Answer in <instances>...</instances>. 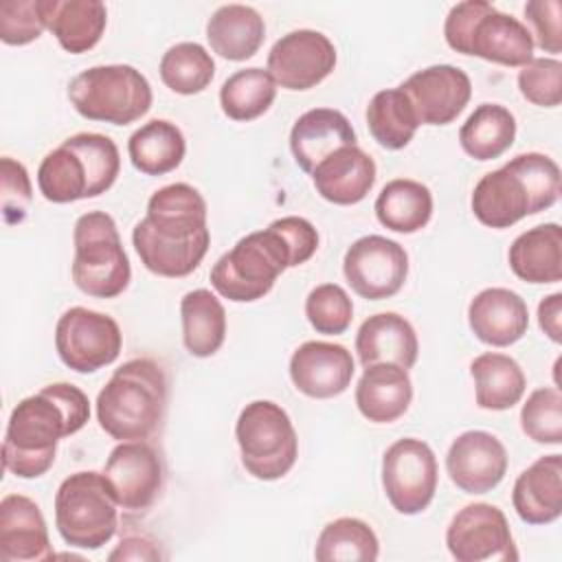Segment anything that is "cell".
<instances>
[{
  "mask_svg": "<svg viewBox=\"0 0 562 562\" xmlns=\"http://www.w3.org/2000/svg\"><path fill=\"white\" fill-rule=\"evenodd\" d=\"M375 162L358 145L340 147L321 160L312 176L316 193L338 206L362 202L375 184Z\"/></svg>",
  "mask_w": 562,
  "mask_h": 562,
  "instance_id": "cell-23",
  "label": "cell"
},
{
  "mask_svg": "<svg viewBox=\"0 0 562 562\" xmlns=\"http://www.w3.org/2000/svg\"><path fill=\"white\" fill-rule=\"evenodd\" d=\"M522 432L544 446L562 443V393L555 386L531 391L520 408Z\"/></svg>",
  "mask_w": 562,
  "mask_h": 562,
  "instance_id": "cell-40",
  "label": "cell"
},
{
  "mask_svg": "<svg viewBox=\"0 0 562 562\" xmlns=\"http://www.w3.org/2000/svg\"><path fill=\"white\" fill-rule=\"evenodd\" d=\"M46 29L44 0H4L0 2V40L9 46L35 42Z\"/></svg>",
  "mask_w": 562,
  "mask_h": 562,
  "instance_id": "cell-43",
  "label": "cell"
},
{
  "mask_svg": "<svg viewBox=\"0 0 562 562\" xmlns=\"http://www.w3.org/2000/svg\"><path fill=\"white\" fill-rule=\"evenodd\" d=\"M512 505L527 525H549L562 514V454H544L522 470L512 490Z\"/></svg>",
  "mask_w": 562,
  "mask_h": 562,
  "instance_id": "cell-25",
  "label": "cell"
},
{
  "mask_svg": "<svg viewBox=\"0 0 562 562\" xmlns=\"http://www.w3.org/2000/svg\"><path fill=\"white\" fill-rule=\"evenodd\" d=\"M446 547L457 562H516L518 549L505 514L490 503L459 509L448 529Z\"/></svg>",
  "mask_w": 562,
  "mask_h": 562,
  "instance_id": "cell-15",
  "label": "cell"
},
{
  "mask_svg": "<svg viewBox=\"0 0 562 562\" xmlns=\"http://www.w3.org/2000/svg\"><path fill=\"white\" fill-rule=\"evenodd\" d=\"M470 375L474 380V400L485 411H509L516 406L527 386V378L520 364L498 351H485L470 362Z\"/></svg>",
  "mask_w": 562,
  "mask_h": 562,
  "instance_id": "cell-31",
  "label": "cell"
},
{
  "mask_svg": "<svg viewBox=\"0 0 562 562\" xmlns=\"http://www.w3.org/2000/svg\"><path fill=\"white\" fill-rule=\"evenodd\" d=\"M158 70L162 83L176 94H198L213 81L215 61L202 44L180 42L167 48Z\"/></svg>",
  "mask_w": 562,
  "mask_h": 562,
  "instance_id": "cell-39",
  "label": "cell"
},
{
  "mask_svg": "<svg viewBox=\"0 0 562 562\" xmlns=\"http://www.w3.org/2000/svg\"><path fill=\"white\" fill-rule=\"evenodd\" d=\"M356 353L362 367L393 362L411 369L417 362L419 340L413 325L397 312L369 316L356 334Z\"/></svg>",
  "mask_w": 562,
  "mask_h": 562,
  "instance_id": "cell-27",
  "label": "cell"
},
{
  "mask_svg": "<svg viewBox=\"0 0 562 562\" xmlns=\"http://www.w3.org/2000/svg\"><path fill=\"white\" fill-rule=\"evenodd\" d=\"M55 527L77 549H101L119 527V503L103 472L81 470L66 476L55 492Z\"/></svg>",
  "mask_w": 562,
  "mask_h": 562,
  "instance_id": "cell-8",
  "label": "cell"
},
{
  "mask_svg": "<svg viewBox=\"0 0 562 562\" xmlns=\"http://www.w3.org/2000/svg\"><path fill=\"white\" fill-rule=\"evenodd\" d=\"M336 48L327 35L314 29H296L281 35L266 59V70L285 90H310L331 75Z\"/></svg>",
  "mask_w": 562,
  "mask_h": 562,
  "instance_id": "cell-16",
  "label": "cell"
},
{
  "mask_svg": "<svg viewBox=\"0 0 562 562\" xmlns=\"http://www.w3.org/2000/svg\"><path fill=\"white\" fill-rule=\"evenodd\" d=\"M520 94L540 108H558L562 101V64L555 57H533L518 72Z\"/></svg>",
  "mask_w": 562,
  "mask_h": 562,
  "instance_id": "cell-42",
  "label": "cell"
},
{
  "mask_svg": "<svg viewBox=\"0 0 562 562\" xmlns=\"http://www.w3.org/2000/svg\"><path fill=\"white\" fill-rule=\"evenodd\" d=\"M266 24L248 4H222L206 22L211 50L228 61L250 59L263 44Z\"/></svg>",
  "mask_w": 562,
  "mask_h": 562,
  "instance_id": "cell-30",
  "label": "cell"
},
{
  "mask_svg": "<svg viewBox=\"0 0 562 562\" xmlns=\"http://www.w3.org/2000/svg\"><path fill=\"white\" fill-rule=\"evenodd\" d=\"M516 138L514 114L498 103H481L459 130L461 149L474 160H494L503 156Z\"/></svg>",
  "mask_w": 562,
  "mask_h": 562,
  "instance_id": "cell-35",
  "label": "cell"
},
{
  "mask_svg": "<svg viewBox=\"0 0 562 562\" xmlns=\"http://www.w3.org/2000/svg\"><path fill=\"white\" fill-rule=\"evenodd\" d=\"M468 325L481 342L509 347L527 334L529 310L518 292L509 288H485L468 305Z\"/></svg>",
  "mask_w": 562,
  "mask_h": 562,
  "instance_id": "cell-22",
  "label": "cell"
},
{
  "mask_svg": "<svg viewBox=\"0 0 562 562\" xmlns=\"http://www.w3.org/2000/svg\"><path fill=\"white\" fill-rule=\"evenodd\" d=\"M437 481V459L426 441L404 437L384 450L382 487L397 514H422L435 498Z\"/></svg>",
  "mask_w": 562,
  "mask_h": 562,
  "instance_id": "cell-12",
  "label": "cell"
},
{
  "mask_svg": "<svg viewBox=\"0 0 562 562\" xmlns=\"http://www.w3.org/2000/svg\"><path fill=\"white\" fill-rule=\"evenodd\" d=\"M411 402L413 382L408 369L393 362L364 367L356 384V406L364 419L373 424H391L408 411Z\"/></svg>",
  "mask_w": 562,
  "mask_h": 562,
  "instance_id": "cell-26",
  "label": "cell"
},
{
  "mask_svg": "<svg viewBox=\"0 0 562 562\" xmlns=\"http://www.w3.org/2000/svg\"><path fill=\"white\" fill-rule=\"evenodd\" d=\"M353 373V356L338 342L307 340L299 345L290 358V380L294 389L312 400H329L345 393Z\"/></svg>",
  "mask_w": 562,
  "mask_h": 562,
  "instance_id": "cell-20",
  "label": "cell"
},
{
  "mask_svg": "<svg viewBox=\"0 0 562 562\" xmlns=\"http://www.w3.org/2000/svg\"><path fill=\"white\" fill-rule=\"evenodd\" d=\"M108 558L112 562L114 560H158L162 558V553L154 540L145 536H127L119 542V547Z\"/></svg>",
  "mask_w": 562,
  "mask_h": 562,
  "instance_id": "cell-47",
  "label": "cell"
},
{
  "mask_svg": "<svg viewBox=\"0 0 562 562\" xmlns=\"http://www.w3.org/2000/svg\"><path fill=\"white\" fill-rule=\"evenodd\" d=\"M246 472L259 481L283 479L296 463L299 439L285 408L270 400L246 404L235 424Z\"/></svg>",
  "mask_w": 562,
  "mask_h": 562,
  "instance_id": "cell-11",
  "label": "cell"
},
{
  "mask_svg": "<svg viewBox=\"0 0 562 562\" xmlns=\"http://www.w3.org/2000/svg\"><path fill=\"white\" fill-rule=\"evenodd\" d=\"M305 316L318 334L338 336L351 325L353 303L338 283H321L305 299Z\"/></svg>",
  "mask_w": 562,
  "mask_h": 562,
  "instance_id": "cell-41",
  "label": "cell"
},
{
  "mask_svg": "<svg viewBox=\"0 0 562 562\" xmlns=\"http://www.w3.org/2000/svg\"><path fill=\"white\" fill-rule=\"evenodd\" d=\"M72 244L70 274L83 294L114 299L127 290L132 268L112 215L103 211L83 213L75 222Z\"/></svg>",
  "mask_w": 562,
  "mask_h": 562,
  "instance_id": "cell-9",
  "label": "cell"
},
{
  "mask_svg": "<svg viewBox=\"0 0 562 562\" xmlns=\"http://www.w3.org/2000/svg\"><path fill=\"white\" fill-rule=\"evenodd\" d=\"M119 171L116 143L105 134L79 132L44 156L37 187L48 202L68 204L105 193L116 182Z\"/></svg>",
  "mask_w": 562,
  "mask_h": 562,
  "instance_id": "cell-6",
  "label": "cell"
},
{
  "mask_svg": "<svg viewBox=\"0 0 562 562\" xmlns=\"http://www.w3.org/2000/svg\"><path fill=\"white\" fill-rule=\"evenodd\" d=\"M132 244L149 272L169 279L191 274L211 244L202 193L187 182L154 191L145 217L132 231Z\"/></svg>",
  "mask_w": 562,
  "mask_h": 562,
  "instance_id": "cell-2",
  "label": "cell"
},
{
  "mask_svg": "<svg viewBox=\"0 0 562 562\" xmlns=\"http://www.w3.org/2000/svg\"><path fill=\"white\" fill-rule=\"evenodd\" d=\"M560 189L558 162L540 151H527L485 173L472 191L470 206L483 226L509 228L522 217L553 206Z\"/></svg>",
  "mask_w": 562,
  "mask_h": 562,
  "instance_id": "cell-4",
  "label": "cell"
},
{
  "mask_svg": "<svg viewBox=\"0 0 562 562\" xmlns=\"http://www.w3.org/2000/svg\"><path fill=\"white\" fill-rule=\"evenodd\" d=\"M342 272L358 296L367 301L391 299L406 283L408 252L395 239L364 235L347 248Z\"/></svg>",
  "mask_w": 562,
  "mask_h": 562,
  "instance_id": "cell-14",
  "label": "cell"
},
{
  "mask_svg": "<svg viewBox=\"0 0 562 562\" xmlns=\"http://www.w3.org/2000/svg\"><path fill=\"white\" fill-rule=\"evenodd\" d=\"M538 323L549 340L562 342V294L553 292L544 296L538 305Z\"/></svg>",
  "mask_w": 562,
  "mask_h": 562,
  "instance_id": "cell-46",
  "label": "cell"
},
{
  "mask_svg": "<svg viewBox=\"0 0 562 562\" xmlns=\"http://www.w3.org/2000/svg\"><path fill=\"white\" fill-rule=\"evenodd\" d=\"M318 231L299 215L279 217L263 231L248 233L211 268L213 290L235 303L263 299L279 274L314 257Z\"/></svg>",
  "mask_w": 562,
  "mask_h": 562,
  "instance_id": "cell-1",
  "label": "cell"
},
{
  "mask_svg": "<svg viewBox=\"0 0 562 562\" xmlns=\"http://www.w3.org/2000/svg\"><path fill=\"white\" fill-rule=\"evenodd\" d=\"M147 77L130 64L92 66L68 83V101L88 121L130 125L151 108Z\"/></svg>",
  "mask_w": 562,
  "mask_h": 562,
  "instance_id": "cell-10",
  "label": "cell"
},
{
  "mask_svg": "<svg viewBox=\"0 0 562 562\" xmlns=\"http://www.w3.org/2000/svg\"><path fill=\"white\" fill-rule=\"evenodd\" d=\"M103 476L121 509L140 514L149 509L162 487V463L147 441H119L112 448Z\"/></svg>",
  "mask_w": 562,
  "mask_h": 562,
  "instance_id": "cell-17",
  "label": "cell"
},
{
  "mask_svg": "<svg viewBox=\"0 0 562 562\" xmlns=\"http://www.w3.org/2000/svg\"><path fill=\"white\" fill-rule=\"evenodd\" d=\"M443 37L452 50L501 66L522 68L533 59L531 31L485 0L454 4L446 15Z\"/></svg>",
  "mask_w": 562,
  "mask_h": 562,
  "instance_id": "cell-7",
  "label": "cell"
},
{
  "mask_svg": "<svg viewBox=\"0 0 562 562\" xmlns=\"http://www.w3.org/2000/svg\"><path fill=\"white\" fill-rule=\"evenodd\" d=\"M46 29L70 55L94 48L108 24V9L99 0H44Z\"/></svg>",
  "mask_w": 562,
  "mask_h": 562,
  "instance_id": "cell-28",
  "label": "cell"
},
{
  "mask_svg": "<svg viewBox=\"0 0 562 562\" xmlns=\"http://www.w3.org/2000/svg\"><path fill=\"white\" fill-rule=\"evenodd\" d=\"M127 154L145 176H165L180 167L187 154L182 130L167 119H151L140 125L127 140Z\"/></svg>",
  "mask_w": 562,
  "mask_h": 562,
  "instance_id": "cell-33",
  "label": "cell"
},
{
  "mask_svg": "<svg viewBox=\"0 0 562 562\" xmlns=\"http://www.w3.org/2000/svg\"><path fill=\"white\" fill-rule=\"evenodd\" d=\"M167 375L151 358L123 362L97 395V422L116 441H145L162 424Z\"/></svg>",
  "mask_w": 562,
  "mask_h": 562,
  "instance_id": "cell-5",
  "label": "cell"
},
{
  "mask_svg": "<svg viewBox=\"0 0 562 562\" xmlns=\"http://www.w3.org/2000/svg\"><path fill=\"white\" fill-rule=\"evenodd\" d=\"M123 347L119 323L101 312L75 305L55 325L59 360L77 373H94L112 364Z\"/></svg>",
  "mask_w": 562,
  "mask_h": 562,
  "instance_id": "cell-13",
  "label": "cell"
},
{
  "mask_svg": "<svg viewBox=\"0 0 562 562\" xmlns=\"http://www.w3.org/2000/svg\"><path fill=\"white\" fill-rule=\"evenodd\" d=\"M277 83L268 70L250 66L233 72L220 88L222 112L233 121H252L270 110Z\"/></svg>",
  "mask_w": 562,
  "mask_h": 562,
  "instance_id": "cell-38",
  "label": "cell"
},
{
  "mask_svg": "<svg viewBox=\"0 0 562 562\" xmlns=\"http://www.w3.org/2000/svg\"><path fill=\"white\" fill-rule=\"evenodd\" d=\"M0 173H2V217L7 224H20L24 222L33 200L29 171L20 160L4 156L0 160Z\"/></svg>",
  "mask_w": 562,
  "mask_h": 562,
  "instance_id": "cell-44",
  "label": "cell"
},
{
  "mask_svg": "<svg viewBox=\"0 0 562 562\" xmlns=\"http://www.w3.org/2000/svg\"><path fill=\"white\" fill-rule=\"evenodd\" d=\"M380 555L375 531L360 518L342 516L323 527L316 538L318 562H373Z\"/></svg>",
  "mask_w": 562,
  "mask_h": 562,
  "instance_id": "cell-37",
  "label": "cell"
},
{
  "mask_svg": "<svg viewBox=\"0 0 562 562\" xmlns=\"http://www.w3.org/2000/svg\"><path fill=\"white\" fill-rule=\"evenodd\" d=\"M367 127L380 147L397 151L413 140L419 123L408 97L400 88H389L371 97Z\"/></svg>",
  "mask_w": 562,
  "mask_h": 562,
  "instance_id": "cell-36",
  "label": "cell"
},
{
  "mask_svg": "<svg viewBox=\"0 0 562 562\" xmlns=\"http://www.w3.org/2000/svg\"><path fill=\"white\" fill-rule=\"evenodd\" d=\"M90 419L88 395L68 382L46 384L20 400L9 415L2 441L4 470L18 479L46 474L64 437L79 432Z\"/></svg>",
  "mask_w": 562,
  "mask_h": 562,
  "instance_id": "cell-3",
  "label": "cell"
},
{
  "mask_svg": "<svg viewBox=\"0 0 562 562\" xmlns=\"http://www.w3.org/2000/svg\"><path fill=\"white\" fill-rule=\"evenodd\" d=\"M48 527L35 501L22 494H7L0 501V560L37 562L53 560Z\"/></svg>",
  "mask_w": 562,
  "mask_h": 562,
  "instance_id": "cell-21",
  "label": "cell"
},
{
  "mask_svg": "<svg viewBox=\"0 0 562 562\" xmlns=\"http://www.w3.org/2000/svg\"><path fill=\"white\" fill-rule=\"evenodd\" d=\"M397 88L408 97L419 125L452 123L472 97L470 77L452 64L422 68Z\"/></svg>",
  "mask_w": 562,
  "mask_h": 562,
  "instance_id": "cell-18",
  "label": "cell"
},
{
  "mask_svg": "<svg viewBox=\"0 0 562 562\" xmlns=\"http://www.w3.org/2000/svg\"><path fill=\"white\" fill-rule=\"evenodd\" d=\"M182 342L195 358H211L226 338V310L206 288L191 290L180 301Z\"/></svg>",
  "mask_w": 562,
  "mask_h": 562,
  "instance_id": "cell-32",
  "label": "cell"
},
{
  "mask_svg": "<svg viewBox=\"0 0 562 562\" xmlns=\"http://www.w3.org/2000/svg\"><path fill=\"white\" fill-rule=\"evenodd\" d=\"M562 2L560 0H529L525 18L531 24L533 46L544 53L562 50Z\"/></svg>",
  "mask_w": 562,
  "mask_h": 562,
  "instance_id": "cell-45",
  "label": "cell"
},
{
  "mask_svg": "<svg viewBox=\"0 0 562 562\" xmlns=\"http://www.w3.org/2000/svg\"><path fill=\"white\" fill-rule=\"evenodd\" d=\"M512 272L527 283H558L562 279V228L555 222L520 233L507 252Z\"/></svg>",
  "mask_w": 562,
  "mask_h": 562,
  "instance_id": "cell-29",
  "label": "cell"
},
{
  "mask_svg": "<svg viewBox=\"0 0 562 562\" xmlns=\"http://www.w3.org/2000/svg\"><path fill=\"white\" fill-rule=\"evenodd\" d=\"M446 472L461 492L487 494L507 472V450L487 430H465L446 452Z\"/></svg>",
  "mask_w": 562,
  "mask_h": 562,
  "instance_id": "cell-19",
  "label": "cell"
},
{
  "mask_svg": "<svg viewBox=\"0 0 562 562\" xmlns=\"http://www.w3.org/2000/svg\"><path fill=\"white\" fill-rule=\"evenodd\" d=\"M349 145H356V132L349 119L334 108L307 110L290 130V151L305 173H312L321 160Z\"/></svg>",
  "mask_w": 562,
  "mask_h": 562,
  "instance_id": "cell-24",
  "label": "cell"
},
{
  "mask_svg": "<svg viewBox=\"0 0 562 562\" xmlns=\"http://www.w3.org/2000/svg\"><path fill=\"white\" fill-rule=\"evenodd\" d=\"M378 222L395 233H417L432 217V193L426 184L411 178H395L375 198Z\"/></svg>",
  "mask_w": 562,
  "mask_h": 562,
  "instance_id": "cell-34",
  "label": "cell"
}]
</instances>
